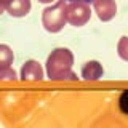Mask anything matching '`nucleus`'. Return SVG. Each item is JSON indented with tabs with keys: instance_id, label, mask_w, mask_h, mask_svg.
Wrapping results in <instances>:
<instances>
[{
	"instance_id": "obj_11",
	"label": "nucleus",
	"mask_w": 128,
	"mask_h": 128,
	"mask_svg": "<svg viewBox=\"0 0 128 128\" xmlns=\"http://www.w3.org/2000/svg\"><path fill=\"white\" fill-rule=\"evenodd\" d=\"M11 3V0H0V14L8 8V5Z\"/></svg>"
},
{
	"instance_id": "obj_10",
	"label": "nucleus",
	"mask_w": 128,
	"mask_h": 128,
	"mask_svg": "<svg viewBox=\"0 0 128 128\" xmlns=\"http://www.w3.org/2000/svg\"><path fill=\"white\" fill-rule=\"evenodd\" d=\"M16 78H18V77H16V72L11 69V67L0 70V80H13V82H14Z\"/></svg>"
},
{
	"instance_id": "obj_3",
	"label": "nucleus",
	"mask_w": 128,
	"mask_h": 128,
	"mask_svg": "<svg viewBox=\"0 0 128 128\" xmlns=\"http://www.w3.org/2000/svg\"><path fill=\"white\" fill-rule=\"evenodd\" d=\"M66 16H67V22L70 26L75 27L85 26L91 18L90 3L85 2V0H70L66 8Z\"/></svg>"
},
{
	"instance_id": "obj_1",
	"label": "nucleus",
	"mask_w": 128,
	"mask_h": 128,
	"mask_svg": "<svg viewBox=\"0 0 128 128\" xmlns=\"http://www.w3.org/2000/svg\"><path fill=\"white\" fill-rule=\"evenodd\" d=\"M74 54L67 48H54L46 58V75L50 80H72L75 82L77 75L72 72Z\"/></svg>"
},
{
	"instance_id": "obj_5",
	"label": "nucleus",
	"mask_w": 128,
	"mask_h": 128,
	"mask_svg": "<svg viewBox=\"0 0 128 128\" xmlns=\"http://www.w3.org/2000/svg\"><path fill=\"white\" fill-rule=\"evenodd\" d=\"M21 80L24 82H40L43 78V69L40 66L38 61H34V59H29V61L24 62L21 74H19Z\"/></svg>"
},
{
	"instance_id": "obj_9",
	"label": "nucleus",
	"mask_w": 128,
	"mask_h": 128,
	"mask_svg": "<svg viewBox=\"0 0 128 128\" xmlns=\"http://www.w3.org/2000/svg\"><path fill=\"white\" fill-rule=\"evenodd\" d=\"M117 53L123 61H128V37H122L117 43Z\"/></svg>"
},
{
	"instance_id": "obj_7",
	"label": "nucleus",
	"mask_w": 128,
	"mask_h": 128,
	"mask_svg": "<svg viewBox=\"0 0 128 128\" xmlns=\"http://www.w3.org/2000/svg\"><path fill=\"white\" fill-rule=\"evenodd\" d=\"M30 0H11V3L8 5L6 11L13 18H22V16L29 14L30 11Z\"/></svg>"
},
{
	"instance_id": "obj_4",
	"label": "nucleus",
	"mask_w": 128,
	"mask_h": 128,
	"mask_svg": "<svg viewBox=\"0 0 128 128\" xmlns=\"http://www.w3.org/2000/svg\"><path fill=\"white\" fill-rule=\"evenodd\" d=\"M93 10L96 16L101 21H110L117 14V3L115 0H94L93 2Z\"/></svg>"
},
{
	"instance_id": "obj_12",
	"label": "nucleus",
	"mask_w": 128,
	"mask_h": 128,
	"mask_svg": "<svg viewBox=\"0 0 128 128\" xmlns=\"http://www.w3.org/2000/svg\"><path fill=\"white\" fill-rule=\"evenodd\" d=\"M40 3H51V2H54V0H38Z\"/></svg>"
},
{
	"instance_id": "obj_8",
	"label": "nucleus",
	"mask_w": 128,
	"mask_h": 128,
	"mask_svg": "<svg viewBox=\"0 0 128 128\" xmlns=\"http://www.w3.org/2000/svg\"><path fill=\"white\" fill-rule=\"evenodd\" d=\"M13 59H14L13 50H11L8 45H0V70L11 67Z\"/></svg>"
},
{
	"instance_id": "obj_13",
	"label": "nucleus",
	"mask_w": 128,
	"mask_h": 128,
	"mask_svg": "<svg viewBox=\"0 0 128 128\" xmlns=\"http://www.w3.org/2000/svg\"><path fill=\"white\" fill-rule=\"evenodd\" d=\"M69 2H70V0H69ZM85 2H88V3H90V2H91V3H93V2H94V0H85Z\"/></svg>"
},
{
	"instance_id": "obj_6",
	"label": "nucleus",
	"mask_w": 128,
	"mask_h": 128,
	"mask_svg": "<svg viewBox=\"0 0 128 128\" xmlns=\"http://www.w3.org/2000/svg\"><path fill=\"white\" fill-rule=\"evenodd\" d=\"M104 74L102 66L98 61H88L82 69V78L83 80H99Z\"/></svg>"
},
{
	"instance_id": "obj_2",
	"label": "nucleus",
	"mask_w": 128,
	"mask_h": 128,
	"mask_svg": "<svg viewBox=\"0 0 128 128\" xmlns=\"http://www.w3.org/2000/svg\"><path fill=\"white\" fill-rule=\"evenodd\" d=\"M66 8L67 2L66 0H58L54 5L46 6L42 11V24L48 32H59L67 22L66 16Z\"/></svg>"
}]
</instances>
